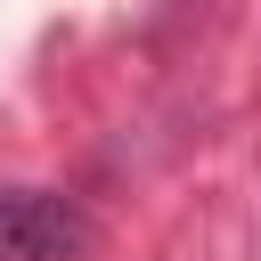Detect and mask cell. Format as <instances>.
Returning <instances> with one entry per match:
<instances>
[{"label": "cell", "mask_w": 261, "mask_h": 261, "mask_svg": "<svg viewBox=\"0 0 261 261\" xmlns=\"http://www.w3.org/2000/svg\"><path fill=\"white\" fill-rule=\"evenodd\" d=\"M90 220L49 188H0V261H73Z\"/></svg>", "instance_id": "6da1fadb"}]
</instances>
